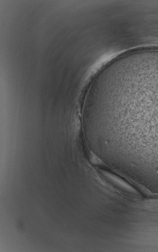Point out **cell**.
I'll return each mask as SVG.
<instances>
[{
    "instance_id": "7a4b0ae2",
    "label": "cell",
    "mask_w": 158,
    "mask_h": 252,
    "mask_svg": "<svg viewBox=\"0 0 158 252\" xmlns=\"http://www.w3.org/2000/svg\"><path fill=\"white\" fill-rule=\"evenodd\" d=\"M102 174L109 182L121 189L122 191L129 193L137 194L135 190L123 180L106 172H103Z\"/></svg>"
},
{
    "instance_id": "6da1fadb",
    "label": "cell",
    "mask_w": 158,
    "mask_h": 252,
    "mask_svg": "<svg viewBox=\"0 0 158 252\" xmlns=\"http://www.w3.org/2000/svg\"><path fill=\"white\" fill-rule=\"evenodd\" d=\"M99 119L100 130L109 132L120 158L158 171V66L126 68L113 75Z\"/></svg>"
}]
</instances>
